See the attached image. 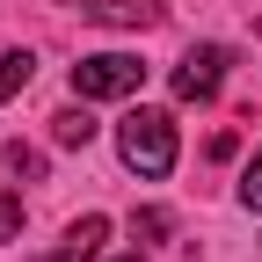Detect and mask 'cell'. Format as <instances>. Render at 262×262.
Returning a JSON list of instances; mask_svg holds the SVG:
<instances>
[{"label":"cell","mask_w":262,"mask_h":262,"mask_svg":"<svg viewBox=\"0 0 262 262\" xmlns=\"http://www.w3.org/2000/svg\"><path fill=\"white\" fill-rule=\"evenodd\" d=\"M117 153H124V168L146 175V182L175 175V117L168 110H131L124 131H117Z\"/></svg>","instance_id":"1"},{"label":"cell","mask_w":262,"mask_h":262,"mask_svg":"<svg viewBox=\"0 0 262 262\" xmlns=\"http://www.w3.org/2000/svg\"><path fill=\"white\" fill-rule=\"evenodd\" d=\"M146 88V66L131 58V51H95L73 66V95L80 102H110V95H139Z\"/></svg>","instance_id":"2"},{"label":"cell","mask_w":262,"mask_h":262,"mask_svg":"<svg viewBox=\"0 0 262 262\" xmlns=\"http://www.w3.org/2000/svg\"><path fill=\"white\" fill-rule=\"evenodd\" d=\"M226 66H233V58H226L219 44H196V51L175 66V95H182V102H211L219 80H226Z\"/></svg>","instance_id":"3"},{"label":"cell","mask_w":262,"mask_h":262,"mask_svg":"<svg viewBox=\"0 0 262 262\" xmlns=\"http://www.w3.org/2000/svg\"><path fill=\"white\" fill-rule=\"evenodd\" d=\"M66 8H80L95 22H124V29H153L168 15V0H66Z\"/></svg>","instance_id":"4"},{"label":"cell","mask_w":262,"mask_h":262,"mask_svg":"<svg viewBox=\"0 0 262 262\" xmlns=\"http://www.w3.org/2000/svg\"><path fill=\"white\" fill-rule=\"evenodd\" d=\"M102 241H110V219H102V211H88V219L66 226V241H58L44 262H95V255H102Z\"/></svg>","instance_id":"5"},{"label":"cell","mask_w":262,"mask_h":262,"mask_svg":"<svg viewBox=\"0 0 262 262\" xmlns=\"http://www.w3.org/2000/svg\"><path fill=\"white\" fill-rule=\"evenodd\" d=\"M29 73H37V66H29V51H0V102H15V95L29 88Z\"/></svg>","instance_id":"6"},{"label":"cell","mask_w":262,"mask_h":262,"mask_svg":"<svg viewBox=\"0 0 262 262\" xmlns=\"http://www.w3.org/2000/svg\"><path fill=\"white\" fill-rule=\"evenodd\" d=\"M51 139H58V146H88V139H95V117H88V110H58V117H51Z\"/></svg>","instance_id":"7"},{"label":"cell","mask_w":262,"mask_h":262,"mask_svg":"<svg viewBox=\"0 0 262 262\" xmlns=\"http://www.w3.org/2000/svg\"><path fill=\"white\" fill-rule=\"evenodd\" d=\"M22 233V196H8V189H0V248H8Z\"/></svg>","instance_id":"8"},{"label":"cell","mask_w":262,"mask_h":262,"mask_svg":"<svg viewBox=\"0 0 262 262\" xmlns=\"http://www.w3.org/2000/svg\"><path fill=\"white\" fill-rule=\"evenodd\" d=\"M241 204H248V211H262V153L248 160V175H241Z\"/></svg>","instance_id":"9"},{"label":"cell","mask_w":262,"mask_h":262,"mask_svg":"<svg viewBox=\"0 0 262 262\" xmlns=\"http://www.w3.org/2000/svg\"><path fill=\"white\" fill-rule=\"evenodd\" d=\"M168 226H175L168 211H131V233H146V241H160V233H168Z\"/></svg>","instance_id":"10"},{"label":"cell","mask_w":262,"mask_h":262,"mask_svg":"<svg viewBox=\"0 0 262 262\" xmlns=\"http://www.w3.org/2000/svg\"><path fill=\"white\" fill-rule=\"evenodd\" d=\"M8 168H22V175H44V160L29 153V146H8Z\"/></svg>","instance_id":"11"},{"label":"cell","mask_w":262,"mask_h":262,"mask_svg":"<svg viewBox=\"0 0 262 262\" xmlns=\"http://www.w3.org/2000/svg\"><path fill=\"white\" fill-rule=\"evenodd\" d=\"M117 262H139V255H117Z\"/></svg>","instance_id":"12"}]
</instances>
